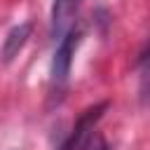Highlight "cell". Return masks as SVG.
Wrapping results in <instances>:
<instances>
[{"label":"cell","mask_w":150,"mask_h":150,"mask_svg":"<svg viewBox=\"0 0 150 150\" xmlns=\"http://www.w3.org/2000/svg\"><path fill=\"white\" fill-rule=\"evenodd\" d=\"M80 42V30L70 28L56 45L54 49V59H52V87L59 91L66 82H68V75H70V66H73V54H75V47Z\"/></svg>","instance_id":"1"},{"label":"cell","mask_w":150,"mask_h":150,"mask_svg":"<svg viewBox=\"0 0 150 150\" xmlns=\"http://www.w3.org/2000/svg\"><path fill=\"white\" fill-rule=\"evenodd\" d=\"M80 9V0H54L52 7V38L61 40L75 23Z\"/></svg>","instance_id":"2"},{"label":"cell","mask_w":150,"mask_h":150,"mask_svg":"<svg viewBox=\"0 0 150 150\" xmlns=\"http://www.w3.org/2000/svg\"><path fill=\"white\" fill-rule=\"evenodd\" d=\"M28 35H30V23H28V21L14 26V28L7 33L5 45H2V61H5V63H9V61L21 52V47H23L26 40H28Z\"/></svg>","instance_id":"3"},{"label":"cell","mask_w":150,"mask_h":150,"mask_svg":"<svg viewBox=\"0 0 150 150\" xmlns=\"http://www.w3.org/2000/svg\"><path fill=\"white\" fill-rule=\"evenodd\" d=\"M138 68H141V80H143V94H148L150 91V42H148V49L141 54Z\"/></svg>","instance_id":"4"},{"label":"cell","mask_w":150,"mask_h":150,"mask_svg":"<svg viewBox=\"0 0 150 150\" xmlns=\"http://www.w3.org/2000/svg\"><path fill=\"white\" fill-rule=\"evenodd\" d=\"M96 150H108V145H105L103 141H98V145H96Z\"/></svg>","instance_id":"5"}]
</instances>
